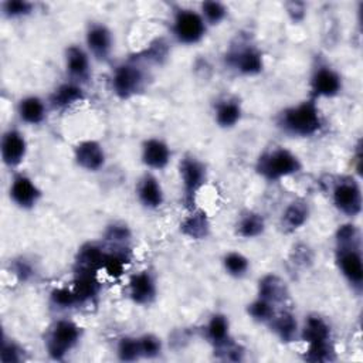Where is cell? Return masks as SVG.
<instances>
[{
	"label": "cell",
	"mask_w": 363,
	"mask_h": 363,
	"mask_svg": "<svg viewBox=\"0 0 363 363\" xmlns=\"http://www.w3.org/2000/svg\"><path fill=\"white\" fill-rule=\"evenodd\" d=\"M279 125L288 133L296 136H312L322 128L319 109L313 101H305L288 108L281 113Z\"/></svg>",
	"instance_id": "1"
},
{
	"label": "cell",
	"mask_w": 363,
	"mask_h": 363,
	"mask_svg": "<svg viewBox=\"0 0 363 363\" xmlns=\"http://www.w3.org/2000/svg\"><path fill=\"white\" fill-rule=\"evenodd\" d=\"M257 170L268 180H278L301 170L299 159L286 149H275L258 159Z\"/></svg>",
	"instance_id": "2"
},
{
	"label": "cell",
	"mask_w": 363,
	"mask_h": 363,
	"mask_svg": "<svg viewBox=\"0 0 363 363\" xmlns=\"http://www.w3.org/2000/svg\"><path fill=\"white\" fill-rule=\"evenodd\" d=\"M336 262L347 279V282L354 286L357 291L362 288L363 282V264H362V254H360V240L337 244L336 250Z\"/></svg>",
	"instance_id": "3"
},
{
	"label": "cell",
	"mask_w": 363,
	"mask_h": 363,
	"mask_svg": "<svg viewBox=\"0 0 363 363\" xmlns=\"http://www.w3.org/2000/svg\"><path fill=\"white\" fill-rule=\"evenodd\" d=\"M79 335L81 330L74 322H57L47 340L48 354L55 360L62 359L67 354V352H69L77 345V342L79 340Z\"/></svg>",
	"instance_id": "4"
},
{
	"label": "cell",
	"mask_w": 363,
	"mask_h": 363,
	"mask_svg": "<svg viewBox=\"0 0 363 363\" xmlns=\"http://www.w3.org/2000/svg\"><path fill=\"white\" fill-rule=\"evenodd\" d=\"M333 203L339 211L356 217L362 211V191L354 179L345 177L333 189Z\"/></svg>",
	"instance_id": "5"
},
{
	"label": "cell",
	"mask_w": 363,
	"mask_h": 363,
	"mask_svg": "<svg viewBox=\"0 0 363 363\" xmlns=\"http://www.w3.org/2000/svg\"><path fill=\"white\" fill-rule=\"evenodd\" d=\"M173 33L183 44L199 43L206 33L204 18L193 10H180L174 17Z\"/></svg>",
	"instance_id": "6"
},
{
	"label": "cell",
	"mask_w": 363,
	"mask_h": 363,
	"mask_svg": "<svg viewBox=\"0 0 363 363\" xmlns=\"http://www.w3.org/2000/svg\"><path fill=\"white\" fill-rule=\"evenodd\" d=\"M143 86V72L133 64L119 65L112 77L113 92L121 99H128L138 94Z\"/></svg>",
	"instance_id": "7"
},
{
	"label": "cell",
	"mask_w": 363,
	"mask_h": 363,
	"mask_svg": "<svg viewBox=\"0 0 363 363\" xmlns=\"http://www.w3.org/2000/svg\"><path fill=\"white\" fill-rule=\"evenodd\" d=\"M180 176L183 182V191H184V201L187 206L194 203V196L201 187L204 182V167L203 164L194 157H184L180 162Z\"/></svg>",
	"instance_id": "8"
},
{
	"label": "cell",
	"mask_w": 363,
	"mask_h": 363,
	"mask_svg": "<svg viewBox=\"0 0 363 363\" xmlns=\"http://www.w3.org/2000/svg\"><path fill=\"white\" fill-rule=\"evenodd\" d=\"M312 94L315 96H335L342 89V79L336 71L329 67H320L311 79Z\"/></svg>",
	"instance_id": "9"
},
{
	"label": "cell",
	"mask_w": 363,
	"mask_h": 363,
	"mask_svg": "<svg viewBox=\"0 0 363 363\" xmlns=\"http://www.w3.org/2000/svg\"><path fill=\"white\" fill-rule=\"evenodd\" d=\"M75 160L82 169L96 172L105 163V153L98 142L84 140L75 147Z\"/></svg>",
	"instance_id": "10"
},
{
	"label": "cell",
	"mask_w": 363,
	"mask_h": 363,
	"mask_svg": "<svg viewBox=\"0 0 363 363\" xmlns=\"http://www.w3.org/2000/svg\"><path fill=\"white\" fill-rule=\"evenodd\" d=\"M10 197L17 206L23 208H30L37 203L40 197V190L30 177L20 174L14 177L10 186Z\"/></svg>",
	"instance_id": "11"
},
{
	"label": "cell",
	"mask_w": 363,
	"mask_h": 363,
	"mask_svg": "<svg viewBox=\"0 0 363 363\" xmlns=\"http://www.w3.org/2000/svg\"><path fill=\"white\" fill-rule=\"evenodd\" d=\"M230 65L244 75H257L262 71V57L252 47L241 48L228 57Z\"/></svg>",
	"instance_id": "12"
},
{
	"label": "cell",
	"mask_w": 363,
	"mask_h": 363,
	"mask_svg": "<svg viewBox=\"0 0 363 363\" xmlns=\"http://www.w3.org/2000/svg\"><path fill=\"white\" fill-rule=\"evenodd\" d=\"M1 159L7 166H17L26 156V139L17 130H9L1 139Z\"/></svg>",
	"instance_id": "13"
},
{
	"label": "cell",
	"mask_w": 363,
	"mask_h": 363,
	"mask_svg": "<svg viewBox=\"0 0 363 363\" xmlns=\"http://www.w3.org/2000/svg\"><path fill=\"white\" fill-rule=\"evenodd\" d=\"M129 294L136 303H149L156 295V285L147 271L135 274L129 281Z\"/></svg>",
	"instance_id": "14"
},
{
	"label": "cell",
	"mask_w": 363,
	"mask_h": 363,
	"mask_svg": "<svg viewBox=\"0 0 363 363\" xmlns=\"http://www.w3.org/2000/svg\"><path fill=\"white\" fill-rule=\"evenodd\" d=\"M86 44L99 60H106L112 48L111 31L104 24H92L86 33Z\"/></svg>",
	"instance_id": "15"
},
{
	"label": "cell",
	"mask_w": 363,
	"mask_h": 363,
	"mask_svg": "<svg viewBox=\"0 0 363 363\" xmlns=\"http://www.w3.org/2000/svg\"><path fill=\"white\" fill-rule=\"evenodd\" d=\"M170 159V150L167 145L159 139H149L143 143L142 160L152 169H163Z\"/></svg>",
	"instance_id": "16"
},
{
	"label": "cell",
	"mask_w": 363,
	"mask_h": 363,
	"mask_svg": "<svg viewBox=\"0 0 363 363\" xmlns=\"http://www.w3.org/2000/svg\"><path fill=\"white\" fill-rule=\"evenodd\" d=\"M302 337L309 346L330 343V328L322 318L316 315H311L305 320V326L302 329Z\"/></svg>",
	"instance_id": "17"
},
{
	"label": "cell",
	"mask_w": 363,
	"mask_h": 363,
	"mask_svg": "<svg viewBox=\"0 0 363 363\" xmlns=\"http://www.w3.org/2000/svg\"><path fill=\"white\" fill-rule=\"evenodd\" d=\"M138 197L147 208H156L163 203V190L156 177L146 174L138 186Z\"/></svg>",
	"instance_id": "18"
},
{
	"label": "cell",
	"mask_w": 363,
	"mask_h": 363,
	"mask_svg": "<svg viewBox=\"0 0 363 363\" xmlns=\"http://www.w3.org/2000/svg\"><path fill=\"white\" fill-rule=\"evenodd\" d=\"M180 231L193 240H203L208 235L210 223L203 210H194L180 224Z\"/></svg>",
	"instance_id": "19"
},
{
	"label": "cell",
	"mask_w": 363,
	"mask_h": 363,
	"mask_svg": "<svg viewBox=\"0 0 363 363\" xmlns=\"http://www.w3.org/2000/svg\"><path fill=\"white\" fill-rule=\"evenodd\" d=\"M258 295L261 299L275 303L282 302L288 296V289L285 282L277 275H265L258 285Z\"/></svg>",
	"instance_id": "20"
},
{
	"label": "cell",
	"mask_w": 363,
	"mask_h": 363,
	"mask_svg": "<svg viewBox=\"0 0 363 363\" xmlns=\"http://www.w3.org/2000/svg\"><path fill=\"white\" fill-rule=\"evenodd\" d=\"M65 64H67V71L69 72L71 77L77 79L86 78L89 72V60L82 48L77 45L68 47L65 52Z\"/></svg>",
	"instance_id": "21"
},
{
	"label": "cell",
	"mask_w": 363,
	"mask_h": 363,
	"mask_svg": "<svg viewBox=\"0 0 363 363\" xmlns=\"http://www.w3.org/2000/svg\"><path fill=\"white\" fill-rule=\"evenodd\" d=\"M96 272L77 269V277L74 281V294L78 302H85L96 295L98 292V281L95 277Z\"/></svg>",
	"instance_id": "22"
},
{
	"label": "cell",
	"mask_w": 363,
	"mask_h": 363,
	"mask_svg": "<svg viewBox=\"0 0 363 363\" xmlns=\"http://www.w3.org/2000/svg\"><path fill=\"white\" fill-rule=\"evenodd\" d=\"M105 252L95 244H85L79 248L77 255V269L92 271L102 268Z\"/></svg>",
	"instance_id": "23"
},
{
	"label": "cell",
	"mask_w": 363,
	"mask_h": 363,
	"mask_svg": "<svg viewBox=\"0 0 363 363\" xmlns=\"http://www.w3.org/2000/svg\"><path fill=\"white\" fill-rule=\"evenodd\" d=\"M309 216V208L305 201H292L282 214V228L285 231H295L302 227Z\"/></svg>",
	"instance_id": "24"
},
{
	"label": "cell",
	"mask_w": 363,
	"mask_h": 363,
	"mask_svg": "<svg viewBox=\"0 0 363 363\" xmlns=\"http://www.w3.org/2000/svg\"><path fill=\"white\" fill-rule=\"evenodd\" d=\"M82 99H84L82 89L78 85L71 82L60 85L51 95V104L54 108H58V109L67 108Z\"/></svg>",
	"instance_id": "25"
},
{
	"label": "cell",
	"mask_w": 363,
	"mask_h": 363,
	"mask_svg": "<svg viewBox=\"0 0 363 363\" xmlns=\"http://www.w3.org/2000/svg\"><path fill=\"white\" fill-rule=\"evenodd\" d=\"M18 115L24 122L30 125H37L45 116V106L40 98L27 96L18 104Z\"/></svg>",
	"instance_id": "26"
},
{
	"label": "cell",
	"mask_w": 363,
	"mask_h": 363,
	"mask_svg": "<svg viewBox=\"0 0 363 363\" xmlns=\"http://www.w3.org/2000/svg\"><path fill=\"white\" fill-rule=\"evenodd\" d=\"M272 322V329L278 335V337L282 342H292L296 337V319L294 318L292 313L289 312H281L279 315H274L271 318Z\"/></svg>",
	"instance_id": "27"
},
{
	"label": "cell",
	"mask_w": 363,
	"mask_h": 363,
	"mask_svg": "<svg viewBox=\"0 0 363 363\" xmlns=\"http://www.w3.org/2000/svg\"><path fill=\"white\" fill-rule=\"evenodd\" d=\"M241 119V106L237 101H221L216 108V122L221 128H233Z\"/></svg>",
	"instance_id": "28"
},
{
	"label": "cell",
	"mask_w": 363,
	"mask_h": 363,
	"mask_svg": "<svg viewBox=\"0 0 363 363\" xmlns=\"http://www.w3.org/2000/svg\"><path fill=\"white\" fill-rule=\"evenodd\" d=\"M207 337L214 343L216 347L227 343L228 337V319L221 315L216 313L211 316L207 325Z\"/></svg>",
	"instance_id": "29"
},
{
	"label": "cell",
	"mask_w": 363,
	"mask_h": 363,
	"mask_svg": "<svg viewBox=\"0 0 363 363\" xmlns=\"http://www.w3.org/2000/svg\"><path fill=\"white\" fill-rule=\"evenodd\" d=\"M264 218L257 213H247L238 223V234L244 238H252L264 231Z\"/></svg>",
	"instance_id": "30"
},
{
	"label": "cell",
	"mask_w": 363,
	"mask_h": 363,
	"mask_svg": "<svg viewBox=\"0 0 363 363\" xmlns=\"http://www.w3.org/2000/svg\"><path fill=\"white\" fill-rule=\"evenodd\" d=\"M118 357L123 362H133L140 356V347H139V339L138 337H122L118 343L116 349Z\"/></svg>",
	"instance_id": "31"
},
{
	"label": "cell",
	"mask_w": 363,
	"mask_h": 363,
	"mask_svg": "<svg viewBox=\"0 0 363 363\" xmlns=\"http://www.w3.org/2000/svg\"><path fill=\"white\" fill-rule=\"evenodd\" d=\"M248 259L240 252H228L224 257V268L233 277H242L248 269Z\"/></svg>",
	"instance_id": "32"
},
{
	"label": "cell",
	"mask_w": 363,
	"mask_h": 363,
	"mask_svg": "<svg viewBox=\"0 0 363 363\" xmlns=\"http://www.w3.org/2000/svg\"><path fill=\"white\" fill-rule=\"evenodd\" d=\"M128 264V257L121 252H105L102 268L112 277H119Z\"/></svg>",
	"instance_id": "33"
},
{
	"label": "cell",
	"mask_w": 363,
	"mask_h": 363,
	"mask_svg": "<svg viewBox=\"0 0 363 363\" xmlns=\"http://www.w3.org/2000/svg\"><path fill=\"white\" fill-rule=\"evenodd\" d=\"M203 18L210 24H218L227 14L225 7L218 1H204L201 4Z\"/></svg>",
	"instance_id": "34"
},
{
	"label": "cell",
	"mask_w": 363,
	"mask_h": 363,
	"mask_svg": "<svg viewBox=\"0 0 363 363\" xmlns=\"http://www.w3.org/2000/svg\"><path fill=\"white\" fill-rule=\"evenodd\" d=\"M248 313L255 320L265 322V320H271V318L274 316V308L269 302L258 298L251 305H248Z\"/></svg>",
	"instance_id": "35"
},
{
	"label": "cell",
	"mask_w": 363,
	"mask_h": 363,
	"mask_svg": "<svg viewBox=\"0 0 363 363\" xmlns=\"http://www.w3.org/2000/svg\"><path fill=\"white\" fill-rule=\"evenodd\" d=\"M139 339V347H140V356L142 357H156L162 350V342L155 335H143Z\"/></svg>",
	"instance_id": "36"
},
{
	"label": "cell",
	"mask_w": 363,
	"mask_h": 363,
	"mask_svg": "<svg viewBox=\"0 0 363 363\" xmlns=\"http://www.w3.org/2000/svg\"><path fill=\"white\" fill-rule=\"evenodd\" d=\"M305 359L309 362H329L333 359V346L332 343H322L309 346L305 354Z\"/></svg>",
	"instance_id": "37"
},
{
	"label": "cell",
	"mask_w": 363,
	"mask_h": 363,
	"mask_svg": "<svg viewBox=\"0 0 363 363\" xmlns=\"http://www.w3.org/2000/svg\"><path fill=\"white\" fill-rule=\"evenodd\" d=\"M3 10L7 17H20L31 13L33 4L23 0H11L3 4Z\"/></svg>",
	"instance_id": "38"
},
{
	"label": "cell",
	"mask_w": 363,
	"mask_h": 363,
	"mask_svg": "<svg viewBox=\"0 0 363 363\" xmlns=\"http://www.w3.org/2000/svg\"><path fill=\"white\" fill-rule=\"evenodd\" d=\"M51 299L60 308H69V306H72L74 303L78 302L74 291L72 289H67V288L54 289L52 294H51Z\"/></svg>",
	"instance_id": "39"
},
{
	"label": "cell",
	"mask_w": 363,
	"mask_h": 363,
	"mask_svg": "<svg viewBox=\"0 0 363 363\" xmlns=\"http://www.w3.org/2000/svg\"><path fill=\"white\" fill-rule=\"evenodd\" d=\"M21 360V350L13 342H3L1 349V362L4 363H17Z\"/></svg>",
	"instance_id": "40"
},
{
	"label": "cell",
	"mask_w": 363,
	"mask_h": 363,
	"mask_svg": "<svg viewBox=\"0 0 363 363\" xmlns=\"http://www.w3.org/2000/svg\"><path fill=\"white\" fill-rule=\"evenodd\" d=\"M130 233L128 230L126 225H122V224H113V225H109L106 233H105V237L106 240L109 241H113V242H122V241H126L129 238Z\"/></svg>",
	"instance_id": "41"
},
{
	"label": "cell",
	"mask_w": 363,
	"mask_h": 363,
	"mask_svg": "<svg viewBox=\"0 0 363 363\" xmlns=\"http://www.w3.org/2000/svg\"><path fill=\"white\" fill-rule=\"evenodd\" d=\"M16 272L23 278V279H26L30 274H31V268L23 261H20V262H17V265H16Z\"/></svg>",
	"instance_id": "42"
}]
</instances>
